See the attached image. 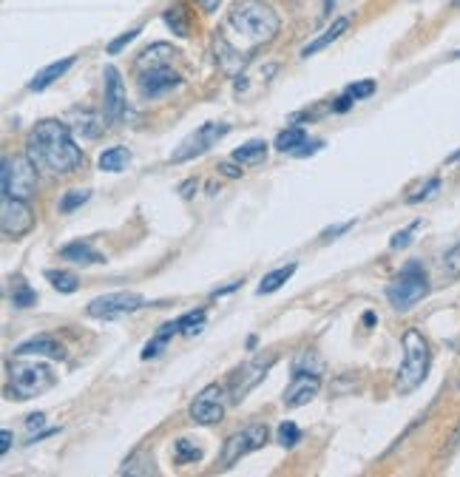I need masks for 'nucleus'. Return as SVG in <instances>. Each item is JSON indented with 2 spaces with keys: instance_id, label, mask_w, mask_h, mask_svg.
<instances>
[{
  "instance_id": "1",
  "label": "nucleus",
  "mask_w": 460,
  "mask_h": 477,
  "mask_svg": "<svg viewBox=\"0 0 460 477\" xmlns=\"http://www.w3.org/2000/svg\"><path fill=\"white\" fill-rule=\"evenodd\" d=\"M26 156L37 165V170H46L52 177H63L71 173L82 162V151L77 148L68 125L60 119H43L29 134L26 142Z\"/></svg>"
},
{
  "instance_id": "2",
  "label": "nucleus",
  "mask_w": 460,
  "mask_h": 477,
  "mask_svg": "<svg viewBox=\"0 0 460 477\" xmlns=\"http://www.w3.org/2000/svg\"><path fill=\"white\" fill-rule=\"evenodd\" d=\"M228 23L247 43H253V46H259V43H270L281 29L279 15L267 3H262V0H236V3L230 6V12H228Z\"/></svg>"
},
{
  "instance_id": "3",
  "label": "nucleus",
  "mask_w": 460,
  "mask_h": 477,
  "mask_svg": "<svg viewBox=\"0 0 460 477\" xmlns=\"http://www.w3.org/2000/svg\"><path fill=\"white\" fill-rule=\"evenodd\" d=\"M429 364H432V353H429L426 338L417 330H406L403 332V361L395 375V392H401V395L415 392V389L426 381Z\"/></svg>"
},
{
  "instance_id": "4",
  "label": "nucleus",
  "mask_w": 460,
  "mask_h": 477,
  "mask_svg": "<svg viewBox=\"0 0 460 477\" xmlns=\"http://www.w3.org/2000/svg\"><path fill=\"white\" fill-rule=\"evenodd\" d=\"M54 386V372L46 364L12 361L9 364V389L17 401H31Z\"/></svg>"
},
{
  "instance_id": "5",
  "label": "nucleus",
  "mask_w": 460,
  "mask_h": 477,
  "mask_svg": "<svg viewBox=\"0 0 460 477\" xmlns=\"http://www.w3.org/2000/svg\"><path fill=\"white\" fill-rule=\"evenodd\" d=\"M426 293H429V281H426L424 267L417 265V262H409V265L401 270V276L387 287L389 304H392L395 310H401V313H403V310H412Z\"/></svg>"
},
{
  "instance_id": "6",
  "label": "nucleus",
  "mask_w": 460,
  "mask_h": 477,
  "mask_svg": "<svg viewBox=\"0 0 460 477\" xmlns=\"http://www.w3.org/2000/svg\"><path fill=\"white\" fill-rule=\"evenodd\" d=\"M3 196L15 199H31L37 193V165L29 156H6L3 159V177H0Z\"/></svg>"
},
{
  "instance_id": "7",
  "label": "nucleus",
  "mask_w": 460,
  "mask_h": 477,
  "mask_svg": "<svg viewBox=\"0 0 460 477\" xmlns=\"http://www.w3.org/2000/svg\"><path fill=\"white\" fill-rule=\"evenodd\" d=\"M142 307H145V298L140 293L119 290V293H108V295H100V298L89 301L86 313L91 318H100V321H114V318H122V316H131V313H137Z\"/></svg>"
},
{
  "instance_id": "8",
  "label": "nucleus",
  "mask_w": 460,
  "mask_h": 477,
  "mask_svg": "<svg viewBox=\"0 0 460 477\" xmlns=\"http://www.w3.org/2000/svg\"><path fill=\"white\" fill-rule=\"evenodd\" d=\"M267 443V426L265 423H250L244 426L242 432L230 435L222 446V455H219V469H230L233 463H239L242 457H247L250 452H256Z\"/></svg>"
},
{
  "instance_id": "9",
  "label": "nucleus",
  "mask_w": 460,
  "mask_h": 477,
  "mask_svg": "<svg viewBox=\"0 0 460 477\" xmlns=\"http://www.w3.org/2000/svg\"><path fill=\"white\" fill-rule=\"evenodd\" d=\"M228 131H230V125H225V122H207V125L199 128V131H193V134L171 154V159H174V162H188V159H193V156H199V154H205V151H211Z\"/></svg>"
},
{
  "instance_id": "10",
  "label": "nucleus",
  "mask_w": 460,
  "mask_h": 477,
  "mask_svg": "<svg viewBox=\"0 0 460 477\" xmlns=\"http://www.w3.org/2000/svg\"><path fill=\"white\" fill-rule=\"evenodd\" d=\"M0 228L12 239H20L34 228V213L26 205V199L3 196V205H0Z\"/></svg>"
},
{
  "instance_id": "11",
  "label": "nucleus",
  "mask_w": 460,
  "mask_h": 477,
  "mask_svg": "<svg viewBox=\"0 0 460 477\" xmlns=\"http://www.w3.org/2000/svg\"><path fill=\"white\" fill-rule=\"evenodd\" d=\"M225 389L222 386H207L196 395V401L191 404V418L202 426H211V423H219L225 418Z\"/></svg>"
},
{
  "instance_id": "12",
  "label": "nucleus",
  "mask_w": 460,
  "mask_h": 477,
  "mask_svg": "<svg viewBox=\"0 0 460 477\" xmlns=\"http://www.w3.org/2000/svg\"><path fill=\"white\" fill-rule=\"evenodd\" d=\"M105 125H117L125 117V82L114 66H105Z\"/></svg>"
},
{
  "instance_id": "13",
  "label": "nucleus",
  "mask_w": 460,
  "mask_h": 477,
  "mask_svg": "<svg viewBox=\"0 0 460 477\" xmlns=\"http://www.w3.org/2000/svg\"><path fill=\"white\" fill-rule=\"evenodd\" d=\"M318 389H321L318 375H313V372H292V381L284 389V406L287 409H299V406L310 404L318 395Z\"/></svg>"
},
{
  "instance_id": "14",
  "label": "nucleus",
  "mask_w": 460,
  "mask_h": 477,
  "mask_svg": "<svg viewBox=\"0 0 460 477\" xmlns=\"http://www.w3.org/2000/svg\"><path fill=\"white\" fill-rule=\"evenodd\" d=\"M270 367H273V358H256V361H250L247 367H242L239 375H236L233 383H230V401L239 404V401L250 392V389H253V386L267 375Z\"/></svg>"
},
{
  "instance_id": "15",
  "label": "nucleus",
  "mask_w": 460,
  "mask_h": 477,
  "mask_svg": "<svg viewBox=\"0 0 460 477\" xmlns=\"http://www.w3.org/2000/svg\"><path fill=\"white\" fill-rule=\"evenodd\" d=\"M177 85H182V77L177 71H171V66L140 71V91H142V97H159L165 91L177 89Z\"/></svg>"
},
{
  "instance_id": "16",
  "label": "nucleus",
  "mask_w": 460,
  "mask_h": 477,
  "mask_svg": "<svg viewBox=\"0 0 460 477\" xmlns=\"http://www.w3.org/2000/svg\"><path fill=\"white\" fill-rule=\"evenodd\" d=\"M17 358H26V355H49V358H66V350L63 344L54 338V335H37V338H29L23 341L17 350H15Z\"/></svg>"
},
{
  "instance_id": "17",
  "label": "nucleus",
  "mask_w": 460,
  "mask_h": 477,
  "mask_svg": "<svg viewBox=\"0 0 460 477\" xmlns=\"http://www.w3.org/2000/svg\"><path fill=\"white\" fill-rule=\"evenodd\" d=\"M179 57L174 46H168V43H154V46H148L140 60H137V68L140 71H151V68H162V66H171V60Z\"/></svg>"
},
{
  "instance_id": "18",
  "label": "nucleus",
  "mask_w": 460,
  "mask_h": 477,
  "mask_svg": "<svg viewBox=\"0 0 460 477\" xmlns=\"http://www.w3.org/2000/svg\"><path fill=\"white\" fill-rule=\"evenodd\" d=\"M63 262H71V265H80V267H89V265H105V258L89 244V242H71L60 250Z\"/></svg>"
},
{
  "instance_id": "19",
  "label": "nucleus",
  "mask_w": 460,
  "mask_h": 477,
  "mask_svg": "<svg viewBox=\"0 0 460 477\" xmlns=\"http://www.w3.org/2000/svg\"><path fill=\"white\" fill-rule=\"evenodd\" d=\"M347 29H350V17H339V20H332V26H329L321 37H316L313 43H307V46L302 49V57H313V54L324 52V49L329 46V43H336Z\"/></svg>"
},
{
  "instance_id": "20",
  "label": "nucleus",
  "mask_w": 460,
  "mask_h": 477,
  "mask_svg": "<svg viewBox=\"0 0 460 477\" xmlns=\"http://www.w3.org/2000/svg\"><path fill=\"white\" fill-rule=\"evenodd\" d=\"M71 66H74V57H63V60H57V63L46 66L43 71H37V74H34V80L29 82V89H31V91H46L49 85H52L54 80H60Z\"/></svg>"
},
{
  "instance_id": "21",
  "label": "nucleus",
  "mask_w": 460,
  "mask_h": 477,
  "mask_svg": "<svg viewBox=\"0 0 460 477\" xmlns=\"http://www.w3.org/2000/svg\"><path fill=\"white\" fill-rule=\"evenodd\" d=\"M177 332H179V321H168V324H162V327H159V332L145 344V350H142V361L156 358V355L165 350V344H168Z\"/></svg>"
},
{
  "instance_id": "22",
  "label": "nucleus",
  "mask_w": 460,
  "mask_h": 477,
  "mask_svg": "<svg viewBox=\"0 0 460 477\" xmlns=\"http://www.w3.org/2000/svg\"><path fill=\"white\" fill-rule=\"evenodd\" d=\"M265 156H267V142L265 140H250V142H244L242 148L233 151V162H239V165H259Z\"/></svg>"
},
{
  "instance_id": "23",
  "label": "nucleus",
  "mask_w": 460,
  "mask_h": 477,
  "mask_svg": "<svg viewBox=\"0 0 460 477\" xmlns=\"http://www.w3.org/2000/svg\"><path fill=\"white\" fill-rule=\"evenodd\" d=\"M128 162H131V151L122 148V145H117V148H108V151L100 156V170L119 173V170L128 168Z\"/></svg>"
},
{
  "instance_id": "24",
  "label": "nucleus",
  "mask_w": 460,
  "mask_h": 477,
  "mask_svg": "<svg viewBox=\"0 0 460 477\" xmlns=\"http://www.w3.org/2000/svg\"><path fill=\"white\" fill-rule=\"evenodd\" d=\"M304 140H307L304 128H302V125H290V128H284V131L276 137V148H279L281 154H292Z\"/></svg>"
},
{
  "instance_id": "25",
  "label": "nucleus",
  "mask_w": 460,
  "mask_h": 477,
  "mask_svg": "<svg viewBox=\"0 0 460 477\" xmlns=\"http://www.w3.org/2000/svg\"><path fill=\"white\" fill-rule=\"evenodd\" d=\"M296 273V265H284V267H279V270H273V273H267L265 279H262V284H259V295H267V293H276L281 284H287L290 281V276Z\"/></svg>"
},
{
  "instance_id": "26",
  "label": "nucleus",
  "mask_w": 460,
  "mask_h": 477,
  "mask_svg": "<svg viewBox=\"0 0 460 477\" xmlns=\"http://www.w3.org/2000/svg\"><path fill=\"white\" fill-rule=\"evenodd\" d=\"M46 279L54 284V290H60V293H77V276L74 273H66V270H49L46 273Z\"/></svg>"
},
{
  "instance_id": "27",
  "label": "nucleus",
  "mask_w": 460,
  "mask_h": 477,
  "mask_svg": "<svg viewBox=\"0 0 460 477\" xmlns=\"http://www.w3.org/2000/svg\"><path fill=\"white\" fill-rule=\"evenodd\" d=\"M205 318H207V313H205V310L185 313V316L179 318V332H182V335H196V332H202Z\"/></svg>"
},
{
  "instance_id": "28",
  "label": "nucleus",
  "mask_w": 460,
  "mask_h": 477,
  "mask_svg": "<svg viewBox=\"0 0 460 477\" xmlns=\"http://www.w3.org/2000/svg\"><path fill=\"white\" fill-rule=\"evenodd\" d=\"M202 457V449L191 441H177L174 443V460L177 463H196Z\"/></svg>"
},
{
  "instance_id": "29",
  "label": "nucleus",
  "mask_w": 460,
  "mask_h": 477,
  "mask_svg": "<svg viewBox=\"0 0 460 477\" xmlns=\"http://www.w3.org/2000/svg\"><path fill=\"white\" fill-rule=\"evenodd\" d=\"M216 60H222V68L225 71H233L236 66H242V57L236 49H230L225 40H216Z\"/></svg>"
},
{
  "instance_id": "30",
  "label": "nucleus",
  "mask_w": 460,
  "mask_h": 477,
  "mask_svg": "<svg viewBox=\"0 0 460 477\" xmlns=\"http://www.w3.org/2000/svg\"><path fill=\"white\" fill-rule=\"evenodd\" d=\"M302 441V429L292 423V420H284L281 426H279V443L284 446V449H292Z\"/></svg>"
},
{
  "instance_id": "31",
  "label": "nucleus",
  "mask_w": 460,
  "mask_h": 477,
  "mask_svg": "<svg viewBox=\"0 0 460 477\" xmlns=\"http://www.w3.org/2000/svg\"><path fill=\"white\" fill-rule=\"evenodd\" d=\"M165 23H168V26L174 29V34H179V37H188V31H191L182 6H171L168 12H165Z\"/></svg>"
},
{
  "instance_id": "32",
  "label": "nucleus",
  "mask_w": 460,
  "mask_h": 477,
  "mask_svg": "<svg viewBox=\"0 0 460 477\" xmlns=\"http://www.w3.org/2000/svg\"><path fill=\"white\" fill-rule=\"evenodd\" d=\"M321 358L316 353H302L296 361H292V372H313V375H321Z\"/></svg>"
},
{
  "instance_id": "33",
  "label": "nucleus",
  "mask_w": 460,
  "mask_h": 477,
  "mask_svg": "<svg viewBox=\"0 0 460 477\" xmlns=\"http://www.w3.org/2000/svg\"><path fill=\"white\" fill-rule=\"evenodd\" d=\"M89 196H91L89 191H68V193L60 199V210H63V213H71L74 207L86 205V202H89Z\"/></svg>"
},
{
  "instance_id": "34",
  "label": "nucleus",
  "mask_w": 460,
  "mask_h": 477,
  "mask_svg": "<svg viewBox=\"0 0 460 477\" xmlns=\"http://www.w3.org/2000/svg\"><path fill=\"white\" fill-rule=\"evenodd\" d=\"M443 273H446V279H457L460 276V244L452 247L443 256Z\"/></svg>"
},
{
  "instance_id": "35",
  "label": "nucleus",
  "mask_w": 460,
  "mask_h": 477,
  "mask_svg": "<svg viewBox=\"0 0 460 477\" xmlns=\"http://www.w3.org/2000/svg\"><path fill=\"white\" fill-rule=\"evenodd\" d=\"M12 301H15V307H31L34 301H37V293H34L29 284H17Z\"/></svg>"
},
{
  "instance_id": "36",
  "label": "nucleus",
  "mask_w": 460,
  "mask_h": 477,
  "mask_svg": "<svg viewBox=\"0 0 460 477\" xmlns=\"http://www.w3.org/2000/svg\"><path fill=\"white\" fill-rule=\"evenodd\" d=\"M438 191H440V179H429V182H426L421 191H417V193H412L406 202H409V205H417V202H424V199H432Z\"/></svg>"
},
{
  "instance_id": "37",
  "label": "nucleus",
  "mask_w": 460,
  "mask_h": 477,
  "mask_svg": "<svg viewBox=\"0 0 460 477\" xmlns=\"http://www.w3.org/2000/svg\"><path fill=\"white\" fill-rule=\"evenodd\" d=\"M375 91V80H364V82H353L350 89H347V94L353 97V100H364V97H369Z\"/></svg>"
},
{
  "instance_id": "38",
  "label": "nucleus",
  "mask_w": 460,
  "mask_h": 477,
  "mask_svg": "<svg viewBox=\"0 0 460 477\" xmlns=\"http://www.w3.org/2000/svg\"><path fill=\"white\" fill-rule=\"evenodd\" d=\"M137 34H140V29H131V31H125V34H119L117 40H111L108 43V54H117V52H122L125 46H128L131 40H137Z\"/></svg>"
},
{
  "instance_id": "39",
  "label": "nucleus",
  "mask_w": 460,
  "mask_h": 477,
  "mask_svg": "<svg viewBox=\"0 0 460 477\" xmlns=\"http://www.w3.org/2000/svg\"><path fill=\"white\" fill-rule=\"evenodd\" d=\"M417 228H421V222H415V225H409L406 230L395 233V236H392V242H389V247H392V250H401V247H406V244L412 242V233H415Z\"/></svg>"
},
{
  "instance_id": "40",
  "label": "nucleus",
  "mask_w": 460,
  "mask_h": 477,
  "mask_svg": "<svg viewBox=\"0 0 460 477\" xmlns=\"http://www.w3.org/2000/svg\"><path fill=\"white\" fill-rule=\"evenodd\" d=\"M321 145H324L321 140H313V142H307V140H304V142H302V145H299L296 151H292V156H310V154L321 151Z\"/></svg>"
},
{
  "instance_id": "41",
  "label": "nucleus",
  "mask_w": 460,
  "mask_h": 477,
  "mask_svg": "<svg viewBox=\"0 0 460 477\" xmlns=\"http://www.w3.org/2000/svg\"><path fill=\"white\" fill-rule=\"evenodd\" d=\"M219 173H222V177H228V179H239L242 177V168H236L230 162H219Z\"/></svg>"
},
{
  "instance_id": "42",
  "label": "nucleus",
  "mask_w": 460,
  "mask_h": 477,
  "mask_svg": "<svg viewBox=\"0 0 460 477\" xmlns=\"http://www.w3.org/2000/svg\"><path fill=\"white\" fill-rule=\"evenodd\" d=\"M355 222H344V225H336V228H327L324 233H321V239H332V236H341V233H347L350 228H353Z\"/></svg>"
},
{
  "instance_id": "43",
  "label": "nucleus",
  "mask_w": 460,
  "mask_h": 477,
  "mask_svg": "<svg viewBox=\"0 0 460 477\" xmlns=\"http://www.w3.org/2000/svg\"><path fill=\"white\" fill-rule=\"evenodd\" d=\"M9 449H12V432H9V429H3V432H0V452L6 455Z\"/></svg>"
},
{
  "instance_id": "44",
  "label": "nucleus",
  "mask_w": 460,
  "mask_h": 477,
  "mask_svg": "<svg viewBox=\"0 0 460 477\" xmlns=\"http://www.w3.org/2000/svg\"><path fill=\"white\" fill-rule=\"evenodd\" d=\"M350 105H353V97H350V94H344L341 100H336V105H332V111L344 114V111H350Z\"/></svg>"
},
{
  "instance_id": "45",
  "label": "nucleus",
  "mask_w": 460,
  "mask_h": 477,
  "mask_svg": "<svg viewBox=\"0 0 460 477\" xmlns=\"http://www.w3.org/2000/svg\"><path fill=\"white\" fill-rule=\"evenodd\" d=\"M43 420H46V415H40V412H37V415H29L26 426H29V429H40V426H43Z\"/></svg>"
},
{
  "instance_id": "46",
  "label": "nucleus",
  "mask_w": 460,
  "mask_h": 477,
  "mask_svg": "<svg viewBox=\"0 0 460 477\" xmlns=\"http://www.w3.org/2000/svg\"><path fill=\"white\" fill-rule=\"evenodd\" d=\"M239 284H242V281H233V284H228V287H222V290H214L211 295H214V298H219V295H228V293H233V290H239Z\"/></svg>"
},
{
  "instance_id": "47",
  "label": "nucleus",
  "mask_w": 460,
  "mask_h": 477,
  "mask_svg": "<svg viewBox=\"0 0 460 477\" xmlns=\"http://www.w3.org/2000/svg\"><path fill=\"white\" fill-rule=\"evenodd\" d=\"M193 188H199V185H196V182H193V179H188V182H185V185H182V188H179V193H182V196H185V199H191V196H193V193H191V191H193Z\"/></svg>"
},
{
  "instance_id": "48",
  "label": "nucleus",
  "mask_w": 460,
  "mask_h": 477,
  "mask_svg": "<svg viewBox=\"0 0 460 477\" xmlns=\"http://www.w3.org/2000/svg\"><path fill=\"white\" fill-rule=\"evenodd\" d=\"M202 3H205V9H207V12H211V9H216L219 0H202Z\"/></svg>"
},
{
  "instance_id": "49",
  "label": "nucleus",
  "mask_w": 460,
  "mask_h": 477,
  "mask_svg": "<svg viewBox=\"0 0 460 477\" xmlns=\"http://www.w3.org/2000/svg\"><path fill=\"white\" fill-rule=\"evenodd\" d=\"M364 324H366V327H372V324H375V316H372V313H366V316H364Z\"/></svg>"
},
{
  "instance_id": "50",
  "label": "nucleus",
  "mask_w": 460,
  "mask_h": 477,
  "mask_svg": "<svg viewBox=\"0 0 460 477\" xmlns=\"http://www.w3.org/2000/svg\"><path fill=\"white\" fill-rule=\"evenodd\" d=\"M454 57H457V60H460V52H457V54H454Z\"/></svg>"
}]
</instances>
